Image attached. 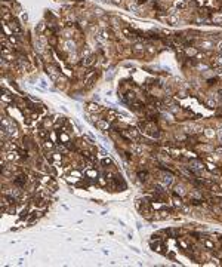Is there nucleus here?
Wrapping results in <instances>:
<instances>
[{
  "instance_id": "ddd939ff",
  "label": "nucleus",
  "mask_w": 222,
  "mask_h": 267,
  "mask_svg": "<svg viewBox=\"0 0 222 267\" xmlns=\"http://www.w3.org/2000/svg\"><path fill=\"white\" fill-rule=\"evenodd\" d=\"M201 46H206V49H209V46H212V43H210V42H203Z\"/></svg>"
},
{
  "instance_id": "20e7f679",
  "label": "nucleus",
  "mask_w": 222,
  "mask_h": 267,
  "mask_svg": "<svg viewBox=\"0 0 222 267\" xmlns=\"http://www.w3.org/2000/svg\"><path fill=\"white\" fill-rule=\"evenodd\" d=\"M175 193H176V194H181V196H182V194H185L184 185H181V184H179V185H176V187H175Z\"/></svg>"
},
{
  "instance_id": "39448f33",
  "label": "nucleus",
  "mask_w": 222,
  "mask_h": 267,
  "mask_svg": "<svg viewBox=\"0 0 222 267\" xmlns=\"http://www.w3.org/2000/svg\"><path fill=\"white\" fill-rule=\"evenodd\" d=\"M175 6H176L178 9H184V8L187 6V2L185 0H178L176 3H175Z\"/></svg>"
},
{
  "instance_id": "9d476101",
  "label": "nucleus",
  "mask_w": 222,
  "mask_h": 267,
  "mask_svg": "<svg viewBox=\"0 0 222 267\" xmlns=\"http://www.w3.org/2000/svg\"><path fill=\"white\" fill-rule=\"evenodd\" d=\"M89 110H91V111H95V110H96V111H99V107L95 106V104H91V106H89Z\"/></svg>"
},
{
  "instance_id": "dca6fc26",
  "label": "nucleus",
  "mask_w": 222,
  "mask_h": 267,
  "mask_svg": "<svg viewBox=\"0 0 222 267\" xmlns=\"http://www.w3.org/2000/svg\"><path fill=\"white\" fill-rule=\"evenodd\" d=\"M215 153H216V154H219V156H222V148H216V150H215Z\"/></svg>"
},
{
  "instance_id": "f257e3e1",
  "label": "nucleus",
  "mask_w": 222,
  "mask_h": 267,
  "mask_svg": "<svg viewBox=\"0 0 222 267\" xmlns=\"http://www.w3.org/2000/svg\"><path fill=\"white\" fill-rule=\"evenodd\" d=\"M172 183H173V177L172 175H163V177H161V180H160V184H163L164 187H166V189H167L169 185H172Z\"/></svg>"
},
{
  "instance_id": "7ed1b4c3",
  "label": "nucleus",
  "mask_w": 222,
  "mask_h": 267,
  "mask_svg": "<svg viewBox=\"0 0 222 267\" xmlns=\"http://www.w3.org/2000/svg\"><path fill=\"white\" fill-rule=\"evenodd\" d=\"M201 131V128L200 126H197V125H188L185 128V132H193V134H195V132H200Z\"/></svg>"
},
{
  "instance_id": "f3484780",
  "label": "nucleus",
  "mask_w": 222,
  "mask_h": 267,
  "mask_svg": "<svg viewBox=\"0 0 222 267\" xmlns=\"http://www.w3.org/2000/svg\"><path fill=\"white\" fill-rule=\"evenodd\" d=\"M99 2H104V3H107V2H110V0H99Z\"/></svg>"
},
{
  "instance_id": "423d86ee",
  "label": "nucleus",
  "mask_w": 222,
  "mask_h": 267,
  "mask_svg": "<svg viewBox=\"0 0 222 267\" xmlns=\"http://www.w3.org/2000/svg\"><path fill=\"white\" fill-rule=\"evenodd\" d=\"M55 71H56V70H55V68H52V67H49V68H47V73L50 74V77L53 79V80H56V77H58V74L55 73Z\"/></svg>"
},
{
  "instance_id": "2eb2a0df",
  "label": "nucleus",
  "mask_w": 222,
  "mask_h": 267,
  "mask_svg": "<svg viewBox=\"0 0 222 267\" xmlns=\"http://www.w3.org/2000/svg\"><path fill=\"white\" fill-rule=\"evenodd\" d=\"M218 138H219V140L222 141V128L219 129V131H218Z\"/></svg>"
},
{
  "instance_id": "f8f14e48",
  "label": "nucleus",
  "mask_w": 222,
  "mask_h": 267,
  "mask_svg": "<svg viewBox=\"0 0 222 267\" xmlns=\"http://www.w3.org/2000/svg\"><path fill=\"white\" fill-rule=\"evenodd\" d=\"M67 49H70V51H74V43H71V42H67Z\"/></svg>"
},
{
  "instance_id": "0eeeda50",
  "label": "nucleus",
  "mask_w": 222,
  "mask_h": 267,
  "mask_svg": "<svg viewBox=\"0 0 222 267\" xmlns=\"http://www.w3.org/2000/svg\"><path fill=\"white\" fill-rule=\"evenodd\" d=\"M15 183H16V184H19V185H24L25 183H27V180H25L24 177H18V180H15Z\"/></svg>"
},
{
  "instance_id": "9b49d317",
  "label": "nucleus",
  "mask_w": 222,
  "mask_h": 267,
  "mask_svg": "<svg viewBox=\"0 0 222 267\" xmlns=\"http://www.w3.org/2000/svg\"><path fill=\"white\" fill-rule=\"evenodd\" d=\"M206 135H207L209 138H212L213 135H215V132H213L212 129H207V131H206Z\"/></svg>"
},
{
  "instance_id": "4468645a",
  "label": "nucleus",
  "mask_w": 222,
  "mask_h": 267,
  "mask_svg": "<svg viewBox=\"0 0 222 267\" xmlns=\"http://www.w3.org/2000/svg\"><path fill=\"white\" fill-rule=\"evenodd\" d=\"M173 203H175V205H176V206H178V205H179V206H181V199H178V198H175V199H173Z\"/></svg>"
},
{
  "instance_id": "a211bd4d",
  "label": "nucleus",
  "mask_w": 222,
  "mask_h": 267,
  "mask_svg": "<svg viewBox=\"0 0 222 267\" xmlns=\"http://www.w3.org/2000/svg\"><path fill=\"white\" fill-rule=\"evenodd\" d=\"M219 52H222V45H221V48H219Z\"/></svg>"
},
{
  "instance_id": "1a4fd4ad",
  "label": "nucleus",
  "mask_w": 222,
  "mask_h": 267,
  "mask_svg": "<svg viewBox=\"0 0 222 267\" xmlns=\"http://www.w3.org/2000/svg\"><path fill=\"white\" fill-rule=\"evenodd\" d=\"M92 62H93V56H89V58H86V61H85V65H91Z\"/></svg>"
},
{
  "instance_id": "6e6552de",
  "label": "nucleus",
  "mask_w": 222,
  "mask_h": 267,
  "mask_svg": "<svg viewBox=\"0 0 222 267\" xmlns=\"http://www.w3.org/2000/svg\"><path fill=\"white\" fill-rule=\"evenodd\" d=\"M132 150H133V152H135L136 154H139V153L142 152V147H139V146H136V144H133V146H132Z\"/></svg>"
},
{
  "instance_id": "f03ea898",
  "label": "nucleus",
  "mask_w": 222,
  "mask_h": 267,
  "mask_svg": "<svg viewBox=\"0 0 222 267\" xmlns=\"http://www.w3.org/2000/svg\"><path fill=\"white\" fill-rule=\"evenodd\" d=\"M9 27H10V30H12L14 33H16V34H21V27H19L18 21L10 19V21H9Z\"/></svg>"
}]
</instances>
